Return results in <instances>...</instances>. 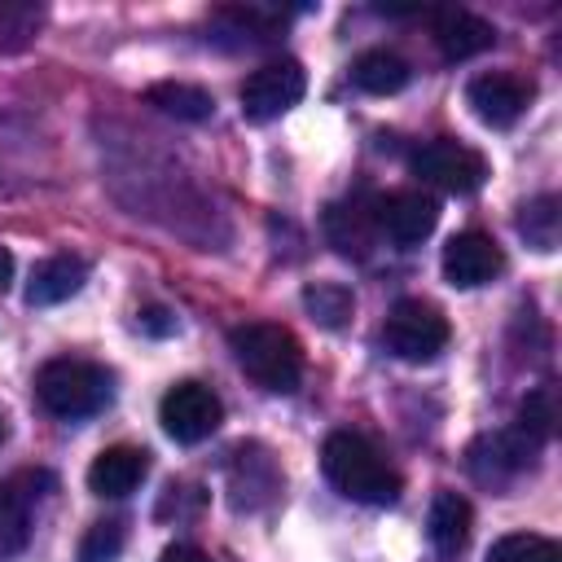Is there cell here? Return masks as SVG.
Segmentation results:
<instances>
[{"label":"cell","mask_w":562,"mask_h":562,"mask_svg":"<svg viewBox=\"0 0 562 562\" xmlns=\"http://www.w3.org/2000/svg\"><path fill=\"white\" fill-rule=\"evenodd\" d=\"M44 9L31 0H0V53H18L35 40Z\"/></svg>","instance_id":"obj_22"},{"label":"cell","mask_w":562,"mask_h":562,"mask_svg":"<svg viewBox=\"0 0 562 562\" xmlns=\"http://www.w3.org/2000/svg\"><path fill=\"white\" fill-rule=\"evenodd\" d=\"M487 562H562V549L536 531H509L487 549Z\"/></svg>","instance_id":"obj_23"},{"label":"cell","mask_w":562,"mask_h":562,"mask_svg":"<svg viewBox=\"0 0 562 562\" xmlns=\"http://www.w3.org/2000/svg\"><path fill=\"white\" fill-rule=\"evenodd\" d=\"M158 422L176 443H202L220 430L224 400L206 382H176L158 404Z\"/></svg>","instance_id":"obj_5"},{"label":"cell","mask_w":562,"mask_h":562,"mask_svg":"<svg viewBox=\"0 0 562 562\" xmlns=\"http://www.w3.org/2000/svg\"><path fill=\"white\" fill-rule=\"evenodd\" d=\"M31 540V496L22 483H0V558H18Z\"/></svg>","instance_id":"obj_19"},{"label":"cell","mask_w":562,"mask_h":562,"mask_svg":"<svg viewBox=\"0 0 562 562\" xmlns=\"http://www.w3.org/2000/svg\"><path fill=\"white\" fill-rule=\"evenodd\" d=\"M281 496V470L268 448L241 443L228 461V501L237 514H255Z\"/></svg>","instance_id":"obj_8"},{"label":"cell","mask_w":562,"mask_h":562,"mask_svg":"<svg viewBox=\"0 0 562 562\" xmlns=\"http://www.w3.org/2000/svg\"><path fill=\"white\" fill-rule=\"evenodd\" d=\"M145 101L171 119H184V123H202L215 114V97L198 83H184V79H162V83H149L145 88Z\"/></svg>","instance_id":"obj_17"},{"label":"cell","mask_w":562,"mask_h":562,"mask_svg":"<svg viewBox=\"0 0 562 562\" xmlns=\"http://www.w3.org/2000/svg\"><path fill=\"white\" fill-rule=\"evenodd\" d=\"M325 237H329V246L338 255L364 259L373 250V241H378V211H373V202H364V198L334 202L325 211Z\"/></svg>","instance_id":"obj_13"},{"label":"cell","mask_w":562,"mask_h":562,"mask_svg":"<svg viewBox=\"0 0 562 562\" xmlns=\"http://www.w3.org/2000/svg\"><path fill=\"white\" fill-rule=\"evenodd\" d=\"M518 233L527 237V246L553 250V246H558V233H562V202H558L553 193L531 198V202L518 211Z\"/></svg>","instance_id":"obj_21"},{"label":"cell","mask_w":562,"mask_h":562,"mask_svg":"<svg viewBox=\"0 0 562 562\" xmlns=\"http://www.w3.org/2000/svg\"><path fill=\"white\" fill-rule=\"evenodd\" d=\"M88 281V263L75 255H53L44 263H35L31 285H26V303L31 307H53L70 294H79V285Z\"/></svg>","instance_id":"obj_16"},{"label":"cell","mask_w":562,"mask_h":562,"mask_svg":"<svg viewBox=\"0 0 562 562\" xmlns=\"http://www.w3.org/2000/svg\"><path fill=\"white\" fill-rule=\"evenodd\" d=\"M448 316L435 307V303H422V299H400L386 321H382V342L391 356L408 360V364H426L435 360L443 347H448Z\"/></svg>","instance_id":"obj_4"},{"label":"cell","mask_w":562,"mask_h":562,"mask_svg":"<svg viewBox=\"0 0 562 562\" xmlns=\"http://www.w3.org/2000/svg\"><path fill=\"white\" fill-rule=\"evenodd\" d=\"M351 79H356V88H364L373 97H391V92H400L408 83V61L400 53H391V48H369V53L356 57Z\"/></svg>","instance_id":"obj_18"},{"label":"cell","mask_w":562,"mask_h":562,"mask_svg":"<svg viewBox=\"0 0 562 562\" xmlns=\"http://www.w3.org/2000/svg\"><path fill=\"white\" fill-rule=\"evenodd\" d=\"M553 422H558V413H553V391L549 386H540V391H531L527 400H522V408H518V430L531 439V443H549L553 439Z\"/></svg>","instance_id":"obj_24"},{"label":"cell","mask_w":562,"mask_h":562,"mask_svg":"<svg viewBox=\"0 0 562 562\" xmlns=\"http://www.w3.org/2000/svg\"><path fill=\"white\" fill-rule=\"evenodd\" d=\"M470 527H474V509H470V501H465L461 492H448V487L435 492L430 514H426V536H430V544H435L443 558H452V553L465 549Z\"/></svg>","instance_id":"obj_15"},{"label":"cell","mask_w":562,"mask_h":562,"mask_svg":"<svg viewBox=\"0 0 562 562\" xmlns=\"http://www.w3.org/2000/svg\"><path fill=\"white\" fill-rule=\"evenodd\" d=\"M439 263H443V277H448L457 290H474V285H487L492 277H501V268H505V250H501L487 233L465 228V233L448 237Z\"/></svg>","instance_id":"obj_9"},{"label":"cell","mask_w":562,"mask_h":562,"mask_svg":"<svg viewBox=\"0 0 562 562\" xmlns=\"http://www.w3.org/2000/svg\"><path fill=\"white\" fill-rule=\"evenodd\" d=\"M228 342H233V356L246 369V378L259 382L263 391L290 395L303 382V347L285 325L250 321V325H237L228 334Z\"/></svg>","instance_id":"obj_2"},{"label":"cell","mask_w":562,"mask_h":562,"mask_svg":"<svg viewBox=\"0 0 562 562\" xmlns=\"http://www.w3.org/2000/svg\"><path fill=\"white\" fill-rule=\"evenodd\" d=\"M140 325H149L154 334H171V329H176V316H171V312H162V307H149V312L140 316Z\"/></svg>","instance_id":"obj_27"},{"label":"cell","mask_w":562,"mask_h":562,"mask_svg":"<svg viewBox=\"0 0 562 562\" xmlns=\"http://www.w3.org/2000/svg\"><path fill=\"white\" fill-rule=\"evenodd\" d=\"M127 544V527L119 518H101L88 527L83 544H79V562H114Z\"/></svg>","instance_id":"obj_25"},{"label":"cell","mask_w":562,"mask_h":562,"mask_svg":"<svg viewBox=\"0 0 562 562\" xmlns=\"http://www.w3.org/2000/svg\"><path fill=\"white\" fill-rule=\"evenodd\" d=\"M373 211H378V233H386L395 246H417L439 224V202L430 193H417V189L386 193L373 202Z\"/></svg>","instance_id":"obj_10"},{"label":"cell","mask_w":562,"mask_h":562,"mask_svg":"<svg viewBox=\"0 0 562 562\" xmlns=\"http://www.w3.org/2000/svg\"><path fill=\"white\" fill-rule=\"evenodd\" d=\"M303 88H307V75H303L299 61H290V57L263 61L259 70L246 75V83H241V92H237V97H241V114H246L250 123L281 119L290 105H299Z\"/></svg>","instance_id":"obj_6"},{"label":"cell","mask_w":562,"mask_h":562,"mask_svg":"<svg viewBox=\"0 0 562 562\" xmlns=\"http://www.w3.org/2000/svg\"><path fill=\"white\" fill-rule=\"evenodd\" d=\"M110 395H114V378L92 360L57 356V360L40 364V373H35V400L61 422L101 413L110 404Z\"/></svg>","instance_id":"obj_3"},{"label":"cell","mask_w":562,"mask_h":562,"mask_svg":"<svg viewBox=\"0 0 562 562\" xmlns=\"http://www.w3.org/2000/svg\"><path fill=\"white\" fill-rule=\"evenodd\" d=\"M0 439H4V417H0Z\"/></svg>","instance_id":"obj_29"},{"label":"cell","mask_w":562,"mask_h":562,"mask_svg":"<svg viewBox=\"0 0 562 562\" xmlns=\"http://www.w3.org/2000/svg\"><path fill=\"white\" fill-rule=\"evenodd\" d=\"M430 35H435V44L448 61H470V57H479L496 44V26L483 22L470 9H435Z\"/></svg>","instance_id":"obj_12"},{"label":"cell","mask_w":562,"mask_h":562,"mask_svg":"<svg viewBox=\"0 0 562 562\" xmlns=\"http://www.w3.org/2000/svg\"><path fill=\"white\" fill-rule=\"evenodd\" d=\"M162 562H211V553H202L198 544H167Z\"/></svg>","instance_id":"obj_26"},{"label":"cell","mask_w":562,"mask_h":562,"mask_svg":"<svg viewBox=\"0 0 562 562\" xmlns=\"http://www.w3.org/2000/svg\"><path fill=\"white\" fill-rule=\"evenodd\" d=\"M325 479L356 505H391L400 501V474L395 465L356 430H334L321 448Z\"/></svg>","instance_id":"obj_1"},{"label":"cell","mask_w":562,"mask_h":562,"mask_svg":"<svg viewBox=\"0 0 562 562\" xmlns=\"http://www.w3.org/2000/svg\"><path fill=\"white\" fill-rule=\"evenodd\" d=\"M145 474H149V452L132 448V443H114V448L92 457L88 487H92V496H127L140 487Z\"/></svg>","instance_id":"obj_14"},{"label":"cell","mask_w":562,"mask_h":562,"mask_svg":"<svg viewBox=\"0 0 562 562\" xmlns=\"http://www.w3.org/2000/svg\"><path fill=\"white\" fill-rule=\"evenodd\" d=\"M9 281H13V255L0 246V290H9Z\"/></svg>","instance_id":"obj_28"},{"label":"cell","mask_w":562,"mask_h":562,"mask_svg":"<svg viewBox=\"0 0 562 562\" xmlns=\"http://www.w3.org/2000/svg\"><path fill=\"white\" fill-rule=\"evenodd\" d=\"M413 171H417L426 184L443 189V193H474V189L483 184V176H487V162H483L479 149L439 136V140H426V145L413 154Z\"/></svg>","instance_id":"obj_7"},{"label":"cell","mask_w":562,"mask_h":562,"mask_svg":"<svg viewBox=\"0 0 562 562\" xmlns=\"http://www.w3.org/2000/svg\"><path fill=\"white\" fill-rule=\"evenodd\" d=\"M531 92H536V88H531L527 79L509 75V70L479 75V79H470V88H465L474 114H479L487 127H509V123H518V114L527 110Z\"/></svg>","instance_id":"obj_11"},{"label":"cell","mask_w":562,"mask_h":562,"mask_svg":"<svg viewBox=\"0 0 562 562\" xmlns=\"http://www.w3.org/2000/svg\"><path fill=\"white\" fill-rule=\"evenodd\" d=\"M303 307L321 329H342L356 312V294L342 281H312L303 290Z\"/></svg>","instance_id":"obj_20"}]
</instances>
